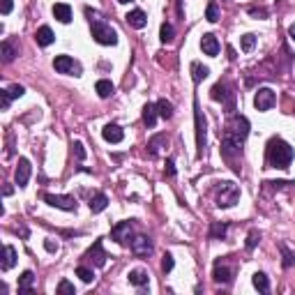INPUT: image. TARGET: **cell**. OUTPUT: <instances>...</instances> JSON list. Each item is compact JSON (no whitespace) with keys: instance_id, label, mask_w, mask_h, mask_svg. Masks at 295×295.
<instances>
[{"instance_id":"1","label":"cell","mask_w":295,"mask_h":295,"mask_svg":"<svg viewBox=\"0 0 295 295\" xmlns=\"http://www.w3.org/2000/svg\"><path fill=\"white\" fill-rule=\"evenodd\" d=\"M85 16L90 21V30H92V37H95L97 44H102V46H115V44H118V32L104 21L102 14L92 12L90 7H85Z\"/></svg>"},{"instance_id":"2","label":"cell","mask_w":295,"mask_h":295,"mask_svg":"<svg viewBox=\"0 0 295 295\" xmlns=\"http://www.w3.org/2000/svg\"><path fill=\"white\" fill-rule=\"evenodd\" d=\"M265 155H268V164H270L272 169H289L295 152L284 139L275 136V139L268 141V150H265Z\"/></svg>"},{"instance_id":"3","label":"cell","mask_w":295,"mask_h":295,"mask_svg":"<svg viewBox=\"0 0 295 295\" xmlns=\"http://www.w3.org/2000/svg\"><path fill=\"white\" fill-rule=\"evenodd\" d=\"M247 136H249V120L245 118V115H233V113H231V120H229V125H226V134H224V139L242 145Z\"/></svg>"},{"instance_id":"4","label":"cell","mask_w":295,"mask_h":295,"mask_svg":"<svg viewBox=\"0 0 295 295\" xmlns=\"http://www.w3.org/2000/svg\"><path fill=\"white\" fill-rule=\"evenodd\" d=\"M240 199V187L235 182H219L217 185V208L226 210V208H233Z\"/></svg>"},{"instance_id":"5","label":"cell","mask_w":295,"mask_h":295,"mask_svg":"<svg viewBox=\"0 0 295 295\" xmlns=\"http://www.w3.org/2000/svg\"><path fill=\"white\" fill-rule=\"evenodd\" d=\"M210 97L215 99V102H226L229 113H233L235 111V92H233V88H231L229 83H222V81H219L217 85H212Z\"/></svg>"},{"instance_id":"6","label":"cell","mask_w":295,"mask_h":295,"mask_svg":"<svg viewBox=\"0 0 295 295\" xmlns=\"http://www.w3.org/2000/svg\"><path fill=\"white\" fill-rule=\"evenodd\" d=\"M53 69L58 74H69V76H81V65L74 60L72 55H55Z\"/></svg>"},{"instance_id":"7","label":"cell","mask_w":295,"mask_h":295,"mask_svg":"<svg viewBox=\"0 0 295 295\" xmlns=\"http://www.w3.org/2000/svg\"><path fill=\"white\" fill-rule=\"evenodd\" d=\"M275 102H277V95H275L270 88H261V90H256V95H254V106H256V111H270L272 106H275Z\"/></svg>"},{"instance_id":"8","label":"cell","mask_w":295,"mask_h":295,"mask_svg":"<svg viewBox=\"0 0 295 295\" xmlns=\"http://www.w3.org/2000/svg\"><path fill=\"white\" fill-rule=\"evenodd\" d=\"M194 111H196V145H199V157H203L205 150V118L201 113V106H199V99H194Z\"/></svg>"},{"instance_id":"9","label":"cell","mask_w":295,"mask_h":295,"mask_svg":"<svg viewBox=\"0 0 295 295\" xmlns=\"http://www.w3.org/2000/svg\"><path fill=\"white\" fill-rule=\"evenodd\" d=\"M85 261H90L92 265H97V268H104L106 265V252H104V245H102V240H95L92 242V247L85 252V256H83Z\"/></svg>"},{"instance_id":"10","label":"cell","mask_w":295,"mask_h":295,"mask_svg":"<svg viewBox=\"0 0 295 295\" xmlns=\"http://www.w3.org/2000/svg\"><path fill=\"white\" fill-rule=\"evenodd\" d=\"M44 201L53 208H60V210H76V199L74 196H60V194H44Z\"/></svg>"},{"instance_id":"11","label":"cell","mask_w":295,"mask_h":295,"mask_svg":"<svg viewBox=\"0 0 295 295\" xmlns=\"http://www.w3.org/2000/svg\"><path fill=\"white\" fill-rule=\"evenodd\" d=\"M132 254L134 256H139V259H148V256L152 254V240L150 238H145V235L134 238L132 240Z\"/></svg>"},{"instance_id":"12","label":"cell","mask_w":295,"mask_h":295,"mask_svg":"<svg viewBox=\"0 0 295 295\" xmlns=\"http://www.w3.org/2000/svg\"><path fill=\"white\" fill-rule=\"evenodd\" d=\"M30 171H32L30 162H28L25 157H21V159H18L16 171H14V182H16L18 187H25L28 185V180H30Z\"/></svg>"},{"instance_id":"13","label":"cell","mask_w":295,"mask_h":295,"mask_svg":"<svg viewBox=\"0 0 295 295\" xmlns=\"http://www.w3.org/2000/svg\"><path fill=\"white\" fill-rule=\"evenodd\" d=\"M129 235H132V222H118L113 229H111V238H113L118 245H127Z\"/></svg>"},{"instance_id":"14","label":"cell","mask_w":295,"mask_h":295,"mask_svg":"<svg viewBox=\"0 0 295 295\" xmlns=\"http://www.w3.org/2000/svg\"><path fill=\"white\" fill-rule=\"evenodd\" d=\"M212 277H215L217 284H231L233 282V270H231L229 265H224L222 261H217V263H215V270H212Z\"/></svg>"},{"instance_id":"15","label":"cell","mask_w":295,"mask_h":295,"mask_svg":"<svg viewBox=\"0 0 295 295\" xmlns=\"http://www.w3.org/2000/svg\"><path fill=\"white\" fill-rule=\"evenodd\" d=\"M102 136L109 141V143H120V141L125 139V132L120 129V125H115V122H109V125L102 129Z\"/></svg>"},{"instance_id":"16","label":"cell","mask_w":295,"mask_h":295,"mask_svg":"<svg viewBox=\"0 0 295 295\" xmlns=\"http://www.w3.org/2000/svg\"><path fill=\"white\" fill-rule=\"evenodd\" d=\"M201 48H203V53H205V55L215 58V55L219 53V42H217V37L212 35V32L203 35V37H201Z\"/></svg>"},{"instance_id":"17","label":"cell","mask_w":295,"mask_h":295,"mask_svg":"<svg viewBox=\"0 0 295 295\" xmlns=\"http://www.w3.org/2000/svg\"><path fill=\"white\" fill-rule=\"evenodd\" d=\"M125 21L132 25V28H136V30H143L145 25H148V16H145L143 9H132V12L125 16Z\"/></svg>"},{"instance_id":"18","label":"cell","mask_w":295,"mask_h":295,"mask_svg":"<svg viewBox=\"0 0 295 295\" xmlns=\"http://www.w3.org/2000/svg\"><path fill=\"white\" fill-rule=\"evenodd\" d=\"M14 265H16V249L12 245H5L2 247V263H0V268L7 272V270H12Z\"/></svg>"},{"instance_id":"19","label":"cell","mask_w":295,"mask_h":295,"mask_svg":"<svg viewBox=\"0 0 295 295\" xmlns=\"http://www.w3.org/2000/svg\"><path fill=\"white\" fill-rule=\"evenodd\" d=\"M53 39H55V35H53V30H51L48 25H42V28H37L35 42L39 44V46H48V44H53Z\"/></svg>"},{"instance_id":"20","label":"cell","mask_w":295,"mask_h":295,"mask_svg":"<svg viewBox=\"0 0 295 295\" xmlns=\"http://www.w3.org/2000/svg\"><path fill=\"white\" fill-rule=\"evenodd\" d=\"M53 16L60 21V23H69L72 21V7L65 5V2H55L53 5Z\"/></svg>"},{"instance_id":"21","label":"cell","mask_w":295,"mask_h":295,"mask_svg":"<svg viewBox=\"0 0 295 295\" xmlns=\"http://www.w3.org/2000/svg\"><path fill=\"white\" fill-rule=\"evenodd\" d=\"M32 284H35V275H32L30 270H25L21 277H18V293H32Z\"/></svg>"},{"instance_id":"22","label":"cell","mask_w":295,"mask_h":295,"mask_svg":"<svg viewBox=\"0 0 295 295\" xmlns=\"http://www.w3.org/2000/svg\"><path fill=\"white\" fill-rule=\"evenodd\" d=\"M157 104H145L143 106V125L148 127V129H152V127L157 125Z\"/></svg>"},{"instance_id":"23","label":"cell","mask_w":295,"mask_h":295,"mask_svg":"<svg viewBox=\"0 0 295 295\" xmlns=\"http://www.w3.org/2000/svg\"><path fill=\"white\" fill-rule=\"evenodd\" d=\"M189 69H192V81L196 85H199L203 78H208V74H210V69H208L205 65H201V62H192V65H189Z\"/></svg>"},{"instance_id":"24","label":"cell","mask_w":295,"mask_h":295,"mask_svg":"<svg viewBox=\"0 0 295 295\" xmlns=\"http://www.w3.org/2000/svg\"><path fill=\"white\" fill-rule=\"evenodd\" d=\"M252 284H254V289L261 291V293H268V291H270V279H268L265 272H254Z\"/></svg>"},{"instance_id":"25","label":"cell","mask_w":295,"mask_h":295,"mask_svg":"<svg viewBox=\"0 0 295 295\" xmlns=\"http://www.w3.org/2000/svg\"><path fill=\"white\" fill-rule=\"evenodd\" d=\"M106 205H109V199H106V194H102V192L95 194V196L90 199V210L95 212V215L97 212H102V210H106Z\"/></svg>"},{"instance_id":"26","label":"cell","mask_w":295,"mask_h":295,"mask_svg":"<svg viewBox=\"0 0 295 295\" xmlns=\"http://www.w3.org/2000/svg\"><path fill=\"white\" fill-rule=\"evenodd\" d=\"M95 90H97V95L102 97V99H106V97L113 95V83H111L109 78H99L97 85H95Z\"/></svg>"},{"instance_id":"27","label":"cell","mask_w":295,"mask_h":295,"mask_svg":"<svg viewBox=\"0 0 295 295\" xmlns=\"http://www.w3.org/2000/svg\"><path fill=\"white\" fill-rule=\"evenodd\" d=\"M127 279H129V284H134V286H148V272L145 270H132L129 275H127Z\"/></svg>"},{"instance_id":"28","label":"cell","mask_w":295,"mask_h":295,"mask_svg":"<svg viewBox=\"0 0 295 295\" xmlns=\"http://www.w3.org/2000/svg\"><path fill=\"white\" fill-rule=\"evenodd\" d=\"M157 113H159V118H164V120H171V118H173V104H171L169 99H159V102H157Z\"/></svg>"},{"instance_id":"29","label":"cell","mask_w":295,"mask_h":295,"mask_svg":"<svg viewBox=\"0 0 295 295\" xmlns=\"http://www.w3.org/2000/svg\"><path fill=\"white\" fill-rule=\"evenodd\" d=\"M0 51H2V60H5V62H12L14 55H16V48H14V44L7 42V39L0 44Z\"/></svg>"},{"instance_id":"30","label":"cell","mask_w":295,"mask_h":295,"mask_svg":"<svg viewBox=\"0 0 295 295\" xmlns=\"http://www.w3.org/2000/svg\"><path fill=\"white\" fill-rule=\"evenodd\" d=\"M159 145H166V134H157V136H152L150 143H148V148H150V157H155L157 152H159Z\"/></svg>"},{"instance_id":"31","label":"cell","mask_w":295,"mask_h":295,"mask_svg":"<svg viewBox=\"0 0 295 295\" xmlns=\"http://www.w3.org/2000/svg\"><path fill=\"white\" fill-rule=\"evenodd\" d=\"M226 231H229V226L224 222H215L212 224V229H210V238L212 240H222L224 235H226Z\"/></svg>"},{"instance_id":"32","label":"cell","mask_w":295,"mask_h":295,"mask_svg":"<svg viewBox=\"0 0 295 295\" xmlns=\"http://www.w3.org/2000/svg\"><path fill=\"white\" fill-rule=\"evenodd\" d=\"M173 35H175L173 25H171V23H162V28H159V39H162L164 44H169V42H173Z\"/></svg>"},{"instance_id":"33","label":"cell","mask_w":295,"mask_h":295,"mask_svg":"<svg viewBox=\"0 0 295 295\" xmlns=\"http://www.w3.org/2000/svg\"><path fill=\"white\" fill-rule=\"evenodd\" d=\"M76 277H81V282L90 284L92 279H95V272H92L90 268H85V265H78V268H76Z\"/></svg>"},{"instance_id":"34","label":"cell","mask_w":295,"mask_h":295,"mask_svg":"<svg viewBox=\"0 0 295 295\" xmlns=\"http://www.w3.org/2000/svg\"><path fill=\"white\" fill-rule=\"evenodd\" d=\"M240 46H242V51H252L254 46H256V35H252V32H247V35H242L240 37Z\"/></svg>"},{"instance_id":"35","label":"cell","mask_w":295,"mask_h":295,"mask_svg":"<svg viewBox=\"0 0 295 295\" xmlns=\"http://www.w3.org/2000/svg\"><path fill=\"white\" fill-rule=\"evenodd\" d=\"M205 18H208L210 23H217V21H219V7H217V2H210V5H208V9H205Z\"/></svg>"},{"instance_id":"36","label":"cell","mask_w":295,"mask_h":295,"mask_svg":"<svg viewBox=\"0 0 295 295\" xmlns=\"http://www.w3.org/2000/svg\"><path fill=\"white\" fill-rule=\"evenodd\" d=\"M58 295H76V289H74V284H69L67 279H62L58 284Z\"/></svg>"},{"instance_id":"37","label":"cell","mask_w":295,"mask_h":295,"mask_svg":"<svg viewBox=\"0 0 295 295\" xmlns=\"http://www.w3.org/2000/svg\"><path fill=\"white\" fill-rule=\"evenodd\" d=\"M259 242H261V233H259V231H249V235H247V249H249V252H252Z\"/></svg>"},{"instance_id":"38","label":"cell","mask_w":295,"mask_h":295,"mask_svg":"<svg viewBox=\"0 0 295 295\" xmlns=\"http://www.w3.org/2000/svg\"><path fill=\"white\" fill-rule=\"evenodd\" d=\"M282 254H284V268H291V265L295 263V256H293V252H291L286 245H282Z\"/></svg>"},{"instance_id":"39","label":"cell","mask_w":295,"mask_h":295,"mask_svg":"<svg viewBox=\"0 0 295 295\" xmlns=\"http://www.w3.org/2000/svg\"><path fill=\"white\" fill-rule=\"evenodd\" d=\"M9 102H12V95H9V90H0V109L7 111V109H9Z\"/></svg>"},{"instance_id":"40","label":"cell","mask_w":295,"mask_h":295,"mask_svg":"<svg viewBox=\"0 0 295 295\" xmlns=\"http://www.w3.org/2000/svg\"><path fill=\"white\" fill-rule=\"evenodd\" d=\"M162 270H164V275H169V272L173 270V256H171V254H164V261H162Z\"/></svg>"},{"instance_id":"41","label":"cell","mask_w":295,"mask_h":295,"mask_svg":"<svg viewBox=\"0 0 295 295\" xmlns=\"http://www.w3.org/2000/svg\"><path fill=\"white\" fill-rule=\"evenodd\" d=\"M72 148H74V155H76V159H78V162H83V159H85L83 143H81V141H74V145H72Z\"/></svg>"},{"instance_id":"42","label":"cell","mask_w":295,"mask_h":295,"mask_svg":"<svg viewBox=\"0 0 295 295\" xmlns=\"http://www.w3.org/2000/svg\"><path fill=\"white\" fill-rule=\"evenodd\" d=\"M25 92V88L23 85H18V83H14V85H9V95H12V99H18V97Z\"/></svg>"},{"instance_id":"43","label":"cell","mask_w":295,"mask_h":295,"mask_svg":"<svg viewBox=\"0 0 295 295\" xmlns=\"http://www.w3.org/2000/svg\"><path fill=\"white\" fill-rule=\"evenodd\" d=\"M249 16H254V18H265L268 16V9H263V7H249Z\"/></svg>"},{"instance_id":"44","label":"cell","mask_w":295,"mask_h":295,"mask_svg":"<svg viewBox=\"0 0 295 295\" xmlns=\"http://www.w3.org/2000/svg\"><path fill=\"white\" fill-rule=\"evenodd\" d=\"M164 173L169 175V178H173V175H175V162H173V159H166V166H164Z\"/></svg>"},{"instance_id":"45","label":"cell","mask_w":295,"mask_h":295,"mask_svg":"<svg viewBox=\"0 0 295 295\" xmlns=\"http://www.w3.org/2000/svg\"><path fill=\"white\" fill-rule=\"evenodd\" d=\"M12 7H14L12 0H0V9H2V14H9L12 12Z\"/></svg>"},{"instance_id":"46","label":"cell","mask_w":295,"mask_h":295,"mask_svg":"<svg viewBox=\"0 0 295 295\" xmlns=\"http://www.w3.org/2000/svg\"><path fill=\"white\" fill-rule=\"evenodd\" d=\"M44 249H46V252H51V254H55V252H58V242H53V240H44Z\"/></svg>"},{"instance_id":"47","label":"cell","mask_w":295,"mask_h":295,"mask_svg":"<svg viewBox=\"0 0 295 295\" xmlns=\"http://www.w3.org/2000/svg\"><path fill=\"white\" fill-rule=\"evenodd\" d=\"M289 35H291V39H293V42H295V23L289 28Z\"/></svg>"},{"instance_id":"48","label":"cell","mask_w":295,"mask_h":295,"mask_svg":"<svg viewBox=\"0 0 295 295\" xmlns=\"http://www.w3.org/2000/svg\"><path fill=\"white\" fill-rule=\"evenodd\" d=\"M118 2H120V5H125V2H132V0H118Z\"/></svg>"}]
</instances>
